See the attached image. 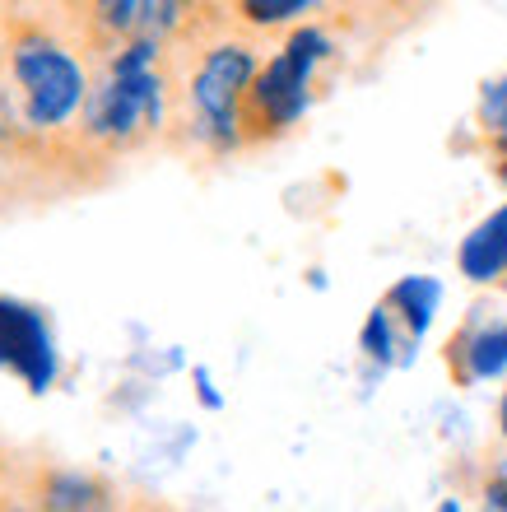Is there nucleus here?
Returning a JSON list of instances; mask_svg holds the SVG:
<instances>
[{
  "label": "nucleus",
  "mask_w": 507,
  "mask_h": 512,
  "mask_svg": "<svg viewBox=\"0 0 507 512\" xmlns=\"http://www.w3.org/2000/svg\"><path fill=\"white\" fill-rule=\"evenodd\" d=\"M456 266L470 284H494L507 275V205H498L489 219H480L475 229L461 238Z\"/></svg>",
  "instance_id": "obj_7"
},
{
  "label": "nucleus",
  "mask_w": 507,
  "mask_h": 512,
  "mask_svg": "<svg viewBox=\"0 0 507 512\" xmlns=\"http://www.w3.org/2000/svg\"><path fill=\"white\" fill-rule=\"evenodd\" d=\"M163 108H168V89L159 75V42L131 38L112 56L103 84H94L84 103V131L103 145H131L140 135L159 131Z\"/></svg>",
  "instance_id": "obj_1"
},
{
  "label": "nucleus",
  "mask_w": 507,
  "mask_h": 512,
  "mask_svg": "<svg viewBox=\"0 0 507 512\" xmlns=\"http://www.w3.org/2000/svg\"><path fill=\"white\" fill-rule=\"evenodd\" d=\"M456 350H461V364H466L470 382L498 378V373H507V322L470 331V336L456 340Z\"/></svg>",
  "instance_id": "obj_10"
},
{
  "label": "nucleus",
  "mask_w": 507,
  "mask_h": 512,
  "mask_svg": "<svg viewBox=\"0 0 507 512\" xmlns=\"http://www.w3.org/2000/svg\"><path fill=\"white\" fill-rule=\"evenodd\" d=\"M382 303L401 317V331L419 345L424 331L433 326V312H438V303H442V284L433 280V275H405V280L391 284Z\"/></svg>",
  "instance_id": "obj_8"
},
{
  "label": "nucleus",
  "mask_w": 507,
  "mask_h": 512,
  "mask_svg": "<svg viewBox=\"0 0 507 512\" xmlns=\"http://www.w3.org/2000/svg\"><path fill=\"white\" fill-rule=\"evenodd\" d=\"M0 368L24 382L33 396L52 391L56 373H61V354H56L42 308L19 303V298H0Z\"/></svg>",
  "instance_id": "obj_5"
},
{
  "label": "nucleus",
  "mask_w": 507,
  "mask_h": 512,
  "mask_svg": "<svg viewBox=\"0 0 507 512\" xmlns=\"http://www.w3.org/2000/svg\"><path fill=\"white\" fill-rule=\"evenodd\" d=\"M10 75L24 98V117L33 131H61L84 112L94 84L75 56L47 33H24L10 47Z\"/></svg>",
  "instance_id": "obj_2"
},
{
  "label": "nucleus",
  "mask_w": 507,
  "mask_h": 512,
  "mask_svg": "<svg viewBox=\"0 0 507 512\" xmlns=\"http://www.w3.org/2000/svg\"><path fill=\"white\" fill-rule=\"evenodd\" d=\"M396 326H401V317L387 308V303H377L373 312H368V322H363V354L373 359V364L391 368V364H410L414 359V340L410 336H396Z\"/></svg>",
  "instance_id": "obj_9"
},
{
  "label": "nucleus",
  "mask_w": 507,
  "mask_h": 512,
  "mask_svg": "<svg viewBox=\"0 0 507 512\" xmlns=\"http://www.w3.org/2000/svg\"><path fill=\"white\" fill-rule=\"evenodd\" d=\"M256 80V52L247 42H219L191 75V126L214 154L242 145V108Z\"/></svg>",
  "instance_id": "obj_3"
},
{
  "label": "nucleus",
  "mask_w": 507,
  "mask_h": 512,
  "mask_svg": "<svg viewBox=\"0 0 507 512\" xmlns=\"http://www.w3.org/2000/svg\"><path fill=\"white\" fill-rule=\"evenodd\" d=\"M191 378H196V396H201V405H205V410H224V396L214 391V382H210V368H196Z\"/></svg>",
  "instance_id": "obj_14"
},
{
  "label": "nucleus",
  "mask_w": 507,
  "mask_h": 512,
  "mask_svg": "<svg viewBox=\"0 0 507 512\" xmlns=\"http://www.w3.org/2000/svg\"><path fill=\"white\" fill-rule=\"evenodd\" d=\"M480 122L489 135L507 140V75H498L480 89Z\"/></svg>",
  "instance_id": "obj_13"
},
{
  "label": "nucleus",
  "mask_w": 507,
  "mask_h": 512,
  "mask_svg": "<svg viewBox=\"0 0 507 512\" xmlns=\"http://www.w3.org/2000/svg\"><path fill=\"white\" fill-rule=\"evenodd\" d=\"M484 503H489V508H507V480H498V485L484 489Z\"/></svg>",
  "instance_id": "obj_15"
},
{
  "label": "nucleus",
  "mask_w": 507,
  "mask_h": 512,
  "mask_svg": "<svg viewBox=\"0 0 507 512\" xmlns=\"http://www.w3.org/2000/svg\"><path fill=\"white\" fill-rule=\"evenodd\" d=\"M326 56H331V38L321 28H298L284 42V52L266 70H256L247 108H252V122H261V131H289L303 117L312 98V75Z\"/></svg>",
  "instance_id": "obj_4"
},
{
  "label": "nucleus",
  "mask_w": 507,
  "mask_h": 512,
  "mask_svg": "<svg viewBox=\"0 0 507 512\" xmlns=\"http://www.w3.org/2000/svg\"><path fill=\"white\" fill-rule=\"evenodd\" d=\"M317 0H238V10L247 24H261V28H275V24H289L298 14H307Z\"/></svg>",
  "instance_id": "obj_12"
},
{
  "label": "nucleus",
  "mask_w": 507,
  "mask_h": 512,
  "mask_svg": "<svg viewBox=\"0 0 507 512\" xmlns=\"http://www.w3.org/2000/svg\"><path fill=\"white\" fill-rule=\"evenodd\" d=\"M498 424H503V438H507V391H503V405H498Z\"/></svg>",
  "instance_id": "obj_16"
},
{
  "label": "nucleus",
  "mask_w": 507,
  "mask_h": 512,
  "mask_svg": "<svg viewBox=\"0 0 507 512\" xmlns=\"http://www.w3.org/2000/svg\"><path fill=\"white\" fill-rule=\"evenodd\" d=\"M42 503L47 508H103L107 489L94 485L89 475H52L42 489Z\"/></svg>",
  "instance_id": "obj_11"
},
{
  "label": "nucleus",
  "mask_w": 507,
  "mask_h": 512,
  "mask_svg": "<svg viewBox=\"0 0 507 512\" xmlns=\"http://www.w3.org/2000/svg\"><path fill=\"white\" fill-rule=\"evenodd\" d=\"M196 0H94V19L107 38H154L163 42L168 33L187 24Z\"/></svg>",
  "instance_id": "obj_6"
}]
</instances>
